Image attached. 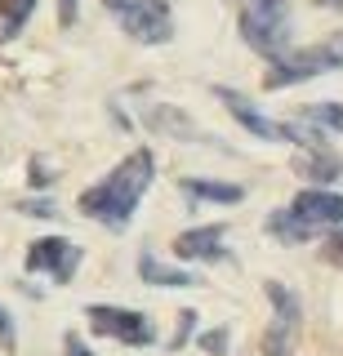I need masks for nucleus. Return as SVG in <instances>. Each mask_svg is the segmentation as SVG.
I'll use <instances>...</instances> for the list:
<instances>
[{
	"instance_id": "0eeeda50",
	"label": "nucleus",
	"mask_w": 343,
	"mask_h": 356,
	"mask_svg": "<svg viewBox=\"0 0 343 356\" xmlns=\"http://www.w3.org/2000/svg\"><path fill=\"white\" fill-rule=\"evenodd\" d=\"M81 267V245L63 241V236H45V241H31L27 250V272H45L58 285H67Z\"/></svg>"
},
{
	"instance_id": "a211bd4d",
	"label": "nucleus",
	"mask_w": 343,
	"mask_h": 356,
	"mask_svg": "<svg viewBox=\"0 0 343 356\" xmlns=\"http://www.w3.org/2000/svg\"><path fill=\"white\" fill-rule=\"evenodd\" d=\"M326 254L335 263H343V232H330V241H326Z\"/></svg>"
},
{
	"instance_id": "f8f14e48",
	"label": "nucleus",
	"mask_w": 343,
	"mask_h": 356,
	"mask_svg": "<svg viewBox=\"0 0 343 356\" xmlns=\"http://www.w3.org/2000/svg\"><path fill=\"white\" fill-rule=\"evenodd\" d=\"M31 9H36V0H0V40H14L31 18Z\"/></svg>"
},
{
	"instance_id": "dca6fc26",
	"label": "nucleus",
	"mask_w": 343,
	"mask_h": 356,
	"mask_svg": "<svg viewBox=\"0 0 343 356\" xmlns=\"http://www.w3.org/2000/svg\"><path fill=\"white\" fill-rule=\"evenodd\" d=\"M18 209H23V214H36V218H54V214H58V209H54V200H23Z\"/></svg>"
},
{
	"instance_id": "4468645a",
	"label": "nucleus",
	"mask_w": 343,
	"mask_h": 356,
	"mask_svg": "<svg viewBox=\"0 0 343 356\" xmlns=\"http://www.w3.org/2000/svg\"><path fill=\"white\" fill-rule=\"evenodd\" d=\"M201 348H205L209 356H228V330H209V334H201Z\"/></svg>"
},
{
	"instance_id": "9d476101",
	"label": "nucleus",
	"mask_w": 343,
	"mask_h": 356,
	"mask_svg": "<svg viewBox=\"0 0 343 356\" xmlns=\"http://www.w3.org/2000/svg\"><path fill=\"white\" fill-rule=\"evenodd\" d=\"M183 196L214 200V205H237V200L246 196V187H237V183H209V178H183Z\"/></svg>"
},
{
	"instance_id": "aec40b11",
	"label": "nucleus",
	"mask_w": 343,
	"mask_h": 356,
	"mask_svg": "<svg viewBox=\"0 0 343 356\" xmlns=\"http://www.w3.org/2000/svg\"><path fill=\"white\" fill-rule=\"evenodd\" d=\"M67 356H94L90 348H85L81 339H76V334H67Z\"/></svg>"
},
{
	"instance_id": "423d86ee",
	"label": "nucleus",
	"mask_w": 343,
	"mask_h": 356,
	"mask_svg": "<svg viewBox=\"0 0 343 356\" xmlns=\"http://www.w3.org/2000/svg\"><path fill=\"white\" fill-rule=\"evenodd\" d=\"M85 316H90V330H94V334H103V339H116V343H125V348H147V343L157 339L152 321L143 316V312H129V307L90 303V307H85Z\"/></svg>"
},
{
	"instance_id": "ddd939ff",
	"label": "nucleus",
	"mask_w": 343,
	"mask_h": 356,
	"mask_svg": "<svg viewBox=\"0 0 343 356\" xmlns=\"http://www.w3.org/2000/svg\"><path fill=\"white\" fill-rule=\"evenodd\" d=\"M308 125H326V129H339L343 134V103H317L303 111Z\"/></svg>"
},
{
	"instance_id": "39448f33",
	"label": "nucleus",
	"mask_w": 343,
	"mask_h": 356,
	"mask_svg": "<svg viewBox=\"0 0 343 356\" xmlns=\"http://www.w3.org/2000/svg\"><path fill=\"white\" fill-rule=\"evenodd\" d=\"M103 5L138 44H165L174 36V14L165 0H103Z\"/></svg>"
},
{
	"instance_id": "f257e3e1",
	"label": "nucleus",
	"mask_w": 343,
	"mask_h": 356,
	"mask_svg": "<svg viewBox=\"0 0 343 356\" xmlns=\"http://www.w3.org/2000/svg\"><path fill=\"white\" fill-rule=\"evenodd\" d=\"M152 174H157L152 152L147 147L129 152L103 183H94L90 192H81V214L103 222V227H112V232H125L129 218H134V209H138V200H143V192L152 187Z\"/></svg>"
},
{
	"instance_id": "9b49d317",
	"label": "nucleus",
	"mask_w": 343,
	"mask_h": 356,
	"mask_svg": "<svg viewBox=\"0 0 343 356\" xmlns=\"http://www.w3.org/2000/svg\"><path fill=\"white\" fill-rule=\"evenodd\" d=\"M298 170H303V178H312V183H335L343 174V161L330 147H317V152H308L303 161H298Z\"/></svg>"
},
{
	"instance_id": "7ed1b4c3",
	"label": "nucleus",
	"mask_w": 343,
	"mask_h": 356,
	"mask_svg": "<svg viewBox=\"0 0 343 356\" xmlns=\"http://www.w3.org/2000/svg\"><path fill=\"white\" fill-rule=\"evenodd\" d=\"M241 36L268 63L290 54V0H241Z\"/></svg>"
},
{
	"instance_id": "f3484780",
	"label": "nucleus",
	"mask_w": 343,
	"mask_h": 356,
	"mask_svg": "<svg viewBox=\"0 0 343 356\" xmlns=\"http://www.w3.org/2000/svg\"><path fill=\"white\" fill-rule=\"evenodd\" d=\"M192 325H196V312H179V334H174V343H170V348H183V343H187V334H192Z\"/></svg>"
},
{
	"instance_id": "2eb2a0df",
	"label": "nucleus",
	"mask_w": 343,
	"mask_h": 356,
	"mask_svg": "<svg viewBox=\"0 0 343 356\" xmlns=\"http://www.w3.org/2000/svg\"><path fill=\"white\" fill-rule=\"evenodd\" d=\"M14 316H9V312L5 307H0V348H5V352H14Z\"/></svg>"
},
{
	"instance_id": "20e7f679",
	"label": "nucleus",
	"mask_w": 343,
	"mask_h": 356,
	"mask_svg": "<svg viewBox=\"0 0 343 356\" xmlns=\"http://www.w3.org/2000/svg\"><path fill=\"white\" fill-rule=\"evenodd\" d=\"M330 72H343V31H335V36L321 40V44H308V49H290L281 63L268 67L263 85L285 89V85L312 81V76H330Z\"/></svg>"
},
{
	"instance_id": "f03ea898",
	"label": "nucleus",
	"mask_w": 343,
	"mask_h": 356,
	"mask_svg": "<svg viewBox=\"0 0 343 356\" xmlns=\"http://www.w3.org/2000/svg\"><path fill=\"white\" fill-rule=\"evenodd\" d=\"M339 227H343V196L326 192V187H308L285 209L268 214V232L281 245H303L321 232H339Z\"/></svg>"
},
{
	"instance_id": "6ab92c4d",
	"label": "nucleus",
	"mask_w": 343,
	"mask_h": 356,
	"mask_svg": "<svg viewBox=\"0 0 343 356\" xmlns=\"http://www.w3.org/2000/svg\"><path fill=\"white\" fill-rule=\"evenodd\" d=\"M58 22H63V27L76 22V0H58Z\"/></svg>"
},
{
	"instance_id": "1a4fd4ad",
	"label": "nucleus",
	"mask_w": 343,
	"mask_h": 356,
	"mask_svg": "<svg viewBox=\"0 0 343 356\" xmlns=\"http://www.w3.org/2000/svg\"><path fill=\"white\" fill-rule=\"evenodd\" d=\"M138 276H143L147 285H165V289H187V285H196V276H192V272L165 267L157 254H138Z\"/></svg>"
},
{
	"instance_id": "6e6552de",
	"label": "nucleus",
	"mask_w": 343,
	"mask_h": 356,
	"mask_svg": "<svg viewBox=\"0 0 343 356\" xmlns=\"http://www.w3.org/2000/svg\"><path fill=\"white\" fill-rule=\"evenodd\" d=\"M223 236H228L223 222H209V227H192V232H183V236L174 241V254H179L183 263H218V259H228Z\"/></svg>"
}]
</instances>
